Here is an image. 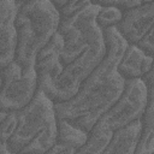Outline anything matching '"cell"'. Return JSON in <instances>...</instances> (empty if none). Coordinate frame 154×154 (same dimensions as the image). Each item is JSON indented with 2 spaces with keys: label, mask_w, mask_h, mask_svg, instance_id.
Here are the masks:
<instances>
[{
  "label": "cell",
  "mask_w": 154,
  "mask_h": 154,
  "mask_svg": "<svg viewBox=\"0 0 154 154\" xmlns=\"http://www.w3.org/2000/svg\"><path fill=\"white\" fill-rule=\"evenodd\" d=\"M103 37L106 54L102 61L72 99L55 103L58 118L67 119L88 132L116 103L125 85V79L118 72V64L129 43L117 28L103 30Z\"/></svg>",
  "instance_id": "obj_1"
},
{
  "label": "cell",
  "mask_w": 154,
  "mask_h": 154,
  "mask_svg": "<svg viewBox=\"0 0 154 154\" xmlns=\"http://www.w3.org/2000/svg\"><path fill=\"white\" fill-rule=\"evenodd\" d=\"M61 48L63 38L57 32L40 52L35 63L38 88L54 103L66 102L72 99L106 54L105 37L88 48L77 59L65 65L60 63Z\"/></svg>",
  "instance_id": "obj_2"
},
{
  "label": "cell",
  "mask_w": 154,
  "mask_h": 154,
  "mask_svg": "<svg viewBox=\"0 0 154 154\" xmlns=\"http://www.w3.org/2000/svg\"><path fill=\"white\" fill-rule=\"evenodd\" d=\"M60 22V13L53 1H20L16 18L17 51L14 60L23 70L35 67L37 55L58 32Z\"/></svg>",
  "instance_id": "obj_3"
},
{
  "label": "cell",
  "mask_w": 154,
  "mask_h": 154,
  "mask_svg": "<svg viewBox=\"0 0 154 154\" xmlns=\"http://www.w3.org/2000/svg\"><path fill=\"white\" fill-rule=\"evenodd\" d=\"M17 113V129L6 142L8 149L13 154L47 153L58 137L55 103L38 89L32 101Z\"/></svg>",
  "instance_id": "obj_4"
},
{
  "label": "cell",
  "mask_w": 154,
  "mask_h": 154,
  "mask_svg": "<svg viewBox=\"0 0 154 154\" xmlns=\"http://www.w3.org/2000/svg\"><path fill=\"white\" fill-rule=\"evenodd\" d=\"M99 5L90 2L79 13L61 19L58 32L63 38L60 63L69 64L82 55L88 48L103 40V31L96 23Z\"/></svg>",
  "instance_id": "obj_5"
},
{
  "label": "cell",
  "mask_w": 154,
  "mask_h": 154,
  "mask_svg": "<svg viewBox=\"0 0 154 154\" xmlns=\"http://www.w3.org/2000/svg\"><path fill=\"white\" fill-rule=\"evenodd\" d=\"M38 89L35 67L23 70L16 60L1 67V109L20 111L32 101Z\"/></svg>",
  "instance_id": "obj_6"
},
{
  "label": "cell",
  "mask_w": 154,
  "mask_h": 154,
  "mask_svg": "<svg viewBox=\"0 0 154 154\" xmlns=\"http://www.w3.org/2000/svg\"><path fill=\"white\" fill-rule=\"evenodd\" d=\"M149 103L146 84L142 79L125 81L124 90L116 103L101 118L113 131L140 120Z\"/></svg>",
  "instance_id": "obj_7"
},
{
  "label": "cell",
  "mask_w": 154,
  "mask_h": 154,
  "mask_svg": "<svg viewBox=\"0 0 154 154\" xmlns=\"http://www.w3.org/2000/svg\"><path fill=\"white\" fill-rule=\"evenodd\" d=\"M154 26V1L143 2L123 14L117 30L129 45H137Z\"/></svg>",
  "instance_id": "obj_8"
},
{
  "label": "cell",
  "mask_w": 154,
  "mask_h": 154,
  "mask_svg": "<svg viewBox=\"0 0 154 154\" xmlns=\"http://www.w3.org/2000/svg\"><path fill=\"white\" fill-rule=\"evenodd\" d=\"M20 1H0V66L4 67L16 59L17 28L16 18Z\"/></svg>",
  "instance_id": "obj_9"
},
{
  "label": "cell",
  "mask_w": 154,
  "mask_h": 154,
  "mask_svg": "<svg viewBox=\"0 0 154 154\" xmlns=\"http://www.w3.org/2000/svg\"><path fill=\"white\" fill-rule=\"evenodd\" d=\"M154 58L143 52L137 45H129L119 64L118 72L125 79H142L152 69Z\"/></svg>",
  "instance_id": "obj_10"
},
{
  "label": "cell",
  "mask_w": 154,
  "mask_h": 154,
  "mask_svg": "<svg viewBox=\"0 0 154 154\" xmlns=\"http://www.w3.org/2000/svg\"><path fill=\"white\" fill-rule=\"evenodd\" d=\"M141 135V119L113 131L103 154H135Z\"/></svg>",
  "instance_id": "obj_11"
},
{
  "label": "cell",
  "mask_w": 154,
  "mask_h": 154,
  "mask_svg": "<svg viewBox=\"0 0 154 154\" xmlns=\"http://www.w3.org/2000/svg\"><path fill=\"white\" fill-rule=\"evenodd\" d=\"M112 135L113 130L102 119H100L89 131L87 142L77 152V154H103Z\"/></svg>",
  "instance_id": "obj_12"
},
{
  "label": "cell",
  "mask_w": 154,
  "mask_h": 154,
  "mask_svg": "<svg viewBox=\"0 0 154 154\" xmlns=\"http://www.w3.org/2000/svg\"><path fill=\"white\" fill-rule=\"evenodd\" d=\"M135 154H154V101H149L141 118V135Z\"/></svg>",
  "instance_id": "obj_13"
},
{
  "label": "cell",
  "mask_w": 154,
  "mask_h": 154,
  "mask_svg": "<svg viewBox=\"0 0 154 154\" xmlns=\"http://www.w3.org/2000/svg\"><path fill=\"white\" fill-rule=\"evenodd\" d=\"M88 135H89L88 131L77 126L72 122L67 119L58 118V137H57L58 142L70 144L79 150L87 142Z\"/></svg>",
  "instance_id": "obj_14"
},
{
  "label": "cell",
  "mask_w": 154,
  "mask_h": 154,
  "mask_svg": "<svg viewBox=\"0 0 154 154\" xmlns=\"http://www.w3.org/2000/svg\"><path fill=\"white\" fill-rule=\"evenodd\" d=\"M96 4L99 5L96 23L100 26V29L103 31L109 28H117L123 19V14H124L123 11H120L114 6L106 5L101 1H97Z\"/></svg>",
  "instance_id": "obj_15"
},
{
  "label": "cell",
  "mask_w": 154,
  "mask_h": 154,
  "mask_svg": "<svg viewBox=\"0 0 154 154\" xmlns=\"http://www.w3.org/2000/svg\"><path fill=\"white\" fill-rule=\"evenodd\" d=\"M0 123H1V142H7L14 134L18 125V113L17 111H0Z\"/></svg>",
  "instance_id": "obj_16"
},
{
  "label": "cell",
  "mask_w": 154,
  "mask_h": 154,
  "mask_svg": "<svg viewBox=\"0 0 154 154\" xmlns=\"http://www.w3.org/2000/svg\"><path fill=\"white\" fill-rule=\"evenodd\" d=\"M91 1L89 0H82V1H53L54 6L58 8L59 13H60V17L61 19H66V18H70L77 13H79L82 10H84L87 6L90 5Z\"/></svg>",
  "instance_id": "obj_17"
},
{
  "label": "cell",
  "mask_w": 154,
  "mask_h": 154,
  "mask_svg": "<svg viewBox=\"0 0 154 154\" xmlns=\"http://www.w3.org/2000/svg\"><path fill=\"white\" fill-rule=\"evenodd\" d=\"M137 46L146 52L148 55L154 58V26L150 29V31L137 43Z\"/></svg>",
  "instance_id": "obj_18"
},
{
  "label": "cell",
  "mask_w": 154,
  "mask_h": 154,
  "mask_svg": "<svg viewBox=\"0 0 154 154\" xmlns=\"http://www.w3.org/2000/svg\"><path fill=\"white\" fill-rule=\"evenodd\" d=\"M78 149L70 146V144H66V143H63V142H55V144L45 154H77Z\"/></svg>",
  "instance_id": "obj_19"
},
{
  "label": "cell",
  "mask_w": 154,
  "mask_h": 154,
  "mask_svg": "<svg viewBox=\"0 0 154 154\" xmlns=\"http://www.w3.org/2000/svg\"><path fill=\"white\" fill-rule=\"evenodd\" d=\"M101 2H103L106 5L114 6V7L119 8L120 11H123V13L142 4V1H138V0H134V1H125V0H116V1H112L111 0V1H101Z\"/></svg>",
  "instance_id": "obj_20"
},
{
  "label": "cell",
  "mask_w": 154,
  "mask_h": 154,
  "mask_svg": "<svg viewBox=\"0 0 154 154\" xmlns=\"http://www.w3.org/2000/svg\"><path fill=\"white\" fill-rule=\"evenodd\" d=\"M142 81L146 84L149 101H154V63H153L150 71L142 78Z\"/></svg>",
  "instance_id": "obj_21"
},
{
  "label": "cell",
  "mask_w": 154,
  "mask_h": 154,
  "mask_svg": "<svg viewBox=\"0 0 154 154\" xmlns=\"http://www.w3.org/2000/svg\"><path fill=\"white\" fill-rule=\"evenodd\" d=\"M0 154H13V153L8 149V147H7V144L5 142H1V144H0Z\"/></svg>",
  "instance_id": "obj_22"
}]
</instances>
